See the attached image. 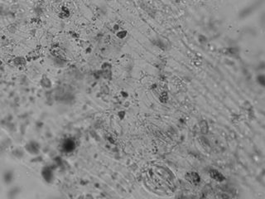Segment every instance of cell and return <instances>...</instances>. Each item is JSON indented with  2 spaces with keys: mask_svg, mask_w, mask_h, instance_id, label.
<instances>
[{
  "mask_svg": "<svg viewBox=\"0 0 265 199\" xmlns=\"http://www.w3.org/2000/svg\"><path fill=\"white\" fill-rule=\"evenodd\" d=\"M186 178H187V180L190 181L193 184H197L198 183L200 182V177L196 173L188 174L186 175Z\"/></svg>",
  "mask_w": 265,
  "mask_h": 199,
  "instance_id": "6da1fadb",
  "label": "cell"
},
{
  "mask_svg": "<svg viewBox=\"0 0 265 199\" xmlns=\"http://www.w3.org/2000/svg\"><path fill=\"white\" fill-rule=\"evenodd\" d=\"M210 176H211L215 180L222 181L224 179V177L222 176L221 174H220V173H218L217 171H215V170H212V171L210 172Z\"/></svg>",
  "mask_w": 265,
  "mask_h": 199,
  "instance_id": "7a4b0ae2",
  "label": "cell"
}]
</instances>
